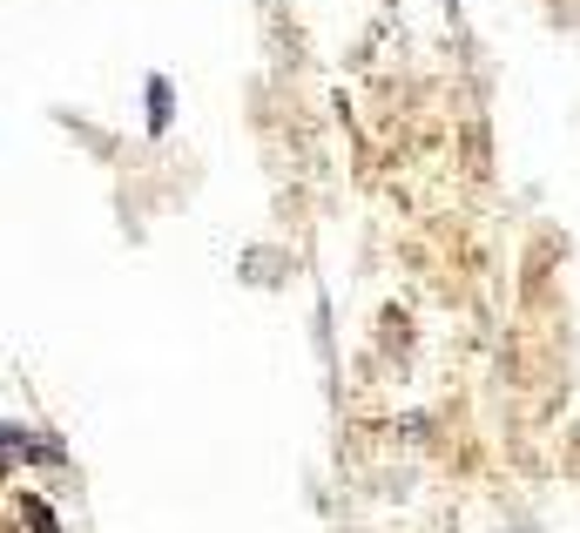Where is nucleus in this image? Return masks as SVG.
Here are the masks:
<instances>
[{"label":"nucleus","mask_w":580,"mask_h":533,"mask_svg":"<svg viewBox=\"0 0 580 533\" xmlns=\"http://www.w3.org/2000/svg\"><path fill=\"white\" fill-rule=\"evenodd\" d=\"M149 129H169V82H149Z\"/></svg>","instance_id":"obj_1"}]
</instances>
